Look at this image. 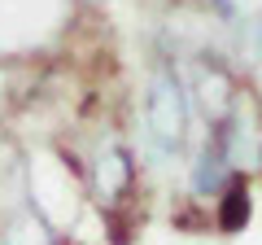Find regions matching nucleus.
Listing matches in <instances>:
<instances>
[{
    "label": "nucleus",
    "instance_id": "obj_1",
    "mask_svg": "<svg viewBox=\"0 0 262 245\" xmlns=\"http://www.w3.org/2000/svg\"><path fill=\"white\" fill-rule=\"evenodd\" d=\"M196 140H201V110L192 96L184 53L170 48L149 66L140 88V114H136V158L149 175L170 179L188 167Z\"/></svg>",
    "mask_w": 262,
    "mask_h": 245
},
{
    "label": "nucleus",
    "instance_id": "obj_2",
    "mask_svg": "<svg viewBox=\"0 0 262 245\" xmlns=\"http://www.w3.org/2000/svg\"><path fill=\"white\" fill-rule=\"evenodd\" d=\"M140 158H136V149L122 140H105L101 149L92 153V189L96 197L105 201V206H118V201H127L131 193H136V184H140Z\"/></svg>",
    "mask_w": 262,
    "mask_h": 245
}]
</instances>
